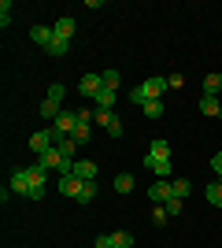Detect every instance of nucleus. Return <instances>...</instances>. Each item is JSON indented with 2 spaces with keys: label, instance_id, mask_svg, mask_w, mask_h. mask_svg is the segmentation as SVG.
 Wrapping results in <instances>:
<instances>
[{
  "label": "nucleus",
  "instance_id": "ddd939ff",
  "mask_svg": "<svg viewBox=\"0 0 222 248\" xmlns=\"http://www.w3.org/2000/svg\"><path fill=\"white\" fill-rule=\"evenodd\" d=\"M37 163L48 167V170H59V163H63V152H59V148H48L44 155H37Z\"/></svg>",
  "mask_w": 222,
  "mask_h": 248
},
{
  "label": "nucleus",
  "instance_id": "f03ea898",
  "mask_svg": "<svg viewBox=\"0 0 222 248\" xmlns=\"http://www.w3.org/2000/svg\"><path fill=\"white\" fill-rule=\"evenodd\" d=\"M78 130V111H59L52 123V141H63V137H74Z\"/></svg>",
  "mask_w": 222,
  "mask_h": 248
},
{
  "label": "nucleus",
  "instance_id": "7ed1b4c3",
  "mask_svg": "<svg viewBox=\"0 0 222 248\" xmlns=\"http://www.w3.org/2000/svg\"><path fill=\"white\" fill-rule=\"evenodd\" d=\"M104 89H107V85H104V74H100V71H89L82 82H78V93H82L85 100H96Z\"/></svg>",
  "mask_w": 222,
  "mask_h": 248
},
{
  "label": "nucleus",
  "instance_id": "7c9ffc66",
  "mask_svg": "<svg viewBox=\"0 0 222 248\" xmlns=\"http://www.w3.org/2000/svg\"><path fill=\"white\" fill-rule=\"evenodd\" d=\"M0 26H4V30L11 26V4L8 0H0Z\"/></svg>",
  "mask_w": 222,
  "mask_h": 248
},
{
  "label": "nucleus",
  "instance_id": "5701e85b",
  "mask_svg": "<svg viewBox=\"0 0 222 248\" xmlns=\"http://www.w3.org/2000/svg\"><path fill=\"white\" fill-rule=\"evenodd\" d=\"M148 155H163V159H170V141H163V137H156V141L148 145Z\"/></svg>",
  "mask_w": 222,
  "mask_h": 248
},
{
  "label": "nucleus",
  "instance_id": "4be33fe9",
  "mask_svg": "<svg viewBox=\"0 0 222 248\" xmlns=\"http://www.w3.org/2000/svg\"><path fill=\"white\" fill-rule=\"evenodd\" d=\"M56 148H59V152H63V159H74V152H78V141H74V137H63V141H56Z\"/></svg>",
  "mask_w": 222,
  "mask_h": 248
},
{
  "label": "nucleus",
  "instance_id": "aec40b11",
  "mask_svg": "<svg viewBox=\"0 0 222 248\" xmlns=\"http://www.w3.org/2000/svg\"><path fill=\"white\" fill-rule=\"evenodd\" d=\"M204 197H207L211 207H222V182H211V186L204 189Z\"/></svg>",
  "mask_w": 222,
  "mask_h": 248
},
{
  "label": "nucleus",
  "instance_id": "412c9836",
  "mask_svg": "<svg viewBox=\"0 0 222 248\" xmlns=\"http://www.w3.org/2000/svg\"><path fill=\"white\" fill-rule=\"evenodd\" d=\"M141 111H145V119H152V123H156V119H163V111H167V108H163V100H148Z\"/></svg>",
  "mask_w": 222,
  "mask_h": 248
},
{
  "label": "nucleus",
  "instance_id": "a211bd4d",
  "mask_svg": "<svg viewBox=\"0 0 222 248\" xmlns=\"http://www.w3.org/2000/svg\"><path fill=\"white\" fill-rule=\"evenodd\" d=\"M67 48H71V41H59V37H52V45L44 48V56H52V60H63Z\"/></svg>",
  "mask_w": 222,
  "mask_h": 248
},
{
  "label": "nucleus",
  "instance_id": "393cba45",
  "mask_svg": "<svg viewBox=\"0 0 222 248\" xmlns=\"http://www.w3.org/2000/svg\"><path fill=\"white\" fill-rule=\"evenodd\" d=\"M93 200H96V182H85V186H82V197H78V200H74V204H93Z\"/></svg>",
  "mask_w": 222,
  "mask_h": 248
},
{
  "label": "nucleus",
  "instance_id": "20e7f679",
  "mask_svg": "<svg viewBox=\"0 0 222 248\" xmlns=\"http://www.w3.org/2000/svg\"><path fill=\"white\" fill-rule=\"evenodd\" d=\"M26 174H30V200H41L44 197V186H48V167H41V163H33V167H26Z\"/></svg>",
  "mask_w": 222,
  "mask_h": 248
},
{
  "label": "nucleus",
  "instance_id": "f8f14e48",
  "mask_svg": "<svg viewBox=\"0 0 222 248\" xmlns=\"http://www.w3.org/2000/svg\"><path fill=\"white\" fill-rule=\"evenodd\" d=\"M30 41H37L41 48H48V45H52V26H44V22H37V26L30 30Z\"/></svg>",
  "mask_w": 222,
  "mask_h": 248
},
{
  "label": "nucleus",
  "instance_id": "473e14b6",
  "mask_svg": "<svg viewBox=\"0 0 222 248\" xmlns=\"http://www.w3.org/2000/svg\"><path fill=\"white\" fill-rule=\"evenodd\" d=\"M167 82H170V89H181V85H185V74H167Z\"/></svg>",
  "mask_w": 222,
  "mask_h": 248
},
{
  "label": "nucleus",
  "instance_id": "bb28decb",
  "mask_svg": "<svg viewBox=\"0 0 222 248\" xmlns=\"http://www.w3.org/2000/svg\"><path fill=\"white\" fill-rule=\"evenodd\" d=\"M56 115H59V104L44 96V104H41V119H48V123H56Z\"/></svg>",
  "mask_w": 222,
  "mask_h": 248
},
{
  "label": "nucleus",
  "instance_id": "b1692460",
  "mask_svg": "<svg viewBox=\"0 0 222 248\" xmlns=\"http://www.w3.org/2000/svg\"><path fill=\"white\" fill-rule=\"evenodd\" d=\"M189 178H178V182H170V197H178V200H185L189 197Z\"/></svg>",
  "mask_w": 222,
  "mask_h": 248
},
{
  "label": "nucleus",
  "instance_id": "dca6fc26",
  "mask_svg": "<svg viewBox=\"0 0 222 248\" xmlns=\"http://www.w3.org/2000/svg\"><path fill=\"white\" fill-rule=\"evenodd\" d=\"M115 193H122V197H130V193H133V174H130V170L115 174Z\"/></svg>",
  "mask_w": 222,
  "mask_h": 248
},
{
  "label": "nucleus",
  "instance_id": "6ab92c4d",
  "mask_svg": "<svg viewBox=\"0 0 222 248\" xmlns=\"http://www.w3.org/2000/svg\"><path fill=\"white\" fill-rule=\"evenodd\" d=\"M111 248H133V233L130 230H115L111 233Z\"/></svg>",
  "mask_w": 222,
  "mask_h": 248
},
{
  "label": "nucleus",
  "instance_id": "2eb2a0df",
  "mask_svg": "<svg viewBox=\"0 0 222 248\" xmlns=\"http://www.w3.org/2000/svg\"><path fill=\"white\" fill-rule=\"evenodd\" d=\"M219 93H222V74L211 71L207 78H204V96H219Z\"/></svg>",
  "mask_w": 222,
  "mask_h": 248
},
{
  "label": "nucleus",
  "instance_id": "f257e3e1",
  "mask_svg": "<svg viewBox=\"0 0 222 248\" xmlns=\"http://www.w3.org/2000/svg\"><path fill=\"white\" fill-rule=\"evenodd\" d=\"M167 89H170V82L163 78V74H156V78H145L137 89H130L126 100H130V104H141V108H145L148 100H159V96L167 93Z\"/></svg>",
  "mask_w": 222,
  "mask_h": 248
},
{
  "label": "nucleus",
  "instance_id": "c756f323",
  "mask_svg": "<svg viewBox=\"0 0 222 248\" xmlns=\"http://www.w3.org/2000/svg\"><path fill=\"white\" fill-rule=\"evenodd\" d=\"M100 74H104V85H107V89H118V82H122V74H118V71H100Z\"/></svg>",
  "mask_w": 222,
  "mask_h": 248
},
{
  "label": "nucleus",
  "instance_id": "72a5a7b5",
  "mask_svg": "<svg viewBox=\"0 0 222 248\" xmlns=\"http://www.w3.org/2000/svg\"><path fill=\"white\" fill-rule=\"evenodd\" d=\"M96 248H111V233H100V237H96Z\"/></svg>",
  "mask_w": 222,
  "mask_h": 248
},
{
  "label": "nucleus",
  "instance_id": "f3484780",
  "mask_svg": "<svg viewBox=\"0 0 222 248\" xmlns=\"http://www.w3.org/2000/svg\"><path fill=\"white\" fill-rule=\"evenodd\" d=\"M115 100H118V89H104V93L96 96V108H104V111H115Z\"/></svg>",
  "mask_w": 222,
  "mask_h": 248
},
{
  "label": "nucleus",
  "instance_id": "2f4dec72",
  "mask_svg": "<svg viewBox=\"0 0 222 248\" xmlns=\"http://www.w3.org/2000/svg\"><path fill=\"white\" fill-rule=\"evenodd\" d=\"M211 170L219 174V182H222V152H215V155H211Z\"/></svg>",
  "mask_w": 222,
  "mask_h": 248
},
{
  "label": "nucleus",
  "instance_id": "a878e982",
  "mask_svg": "<svg viewBox=\"0 0 222 248\" xmlns=\"http://www.w3.org/2000/svg\"><path fill=\"white\" fill-rule=\"evenodd\" d=\"M170 215H167V207L163 204H152V226H167Z\"/></svg>",
  "mask_w": 222,
  "mask_h": 248
},
{
  "label": "nucleus",
  "instance_id": "1a4fd4ad",
  "mask_svg": "<svg viewBox=\"0 0 222 248\" xmlns=\"http://www.w3.org/2000/svg\"><path fill=\"white\" fill-rule=\"evenodd\" d=\"M74 30H78V26H74L71 15H63V19H56V22H52V37H59V41H71Z\"/></svg>",
  "mask_w": 222,
  "mask_h": 248
},
{
  "label": "nucleus",
  "instance_id": "4468645a",
  "mask_svg": "<svg viewBox=\"0 0 222 248\" xmlns=\"http://www.w3.org/2000/svg\"><path fill=\"white\" fill-rule=\"evenodd\" d=\"M200 111L207 115V119H219V115H222V104H219V96H200Z\"/></svg>",
  "mask_w": 222,
  "mask_h": 248
},
{
  "label": "nucleus",
  "instance_id": "39448f33",
  "mask_svg": "<svg viewBox=\"0 0 222 248\" xmlns=\"http://www.w3.org/2000/svg\"><path fill=\"white\" fill-rule=\"evenodd\" d=\"M48 148H56V141H52V130H37V134L30 137V152H33V155H44Z\"/></svg>",
  "mask_w": 222,
  "mask_h": 248
},
{
  "label": "nucleus",
  "instance_id": "9b49d317",
  "mask_svg": "<svg viewBox=\"0 0 222 248\" xmlns=\"http://www.w3.org/2000/svg\"><path fill=\"white\" fill-rule=\"evenodd\" d=\"M74 178H82V182H96V163H93V159H74Z\"/></svg>",
  "mask_w": 222,
  "mask_h": 248
},
{
  "label": "nucleus",
  "instance_id": "423d86ee",
  "mask_svg": "<svg viewBox=\"0 0 222 248\" xmlns=\"http://www.w3.org/2000/svg\"><path fill=\"white\" fill-rule=\"evenodd\" d=\"M82 178H74V174H59V193H63V197H71V200H78L82 197Z\"/></svg>",
  "mask_w": 222,
  "mask_h": 248
},
{
  "label": "nucleus",
  "instance_id": "6e6552de",
  "mask_svg": "<svg viewBox=\"0 0 222 248\" xmlns=\"http://www.w3.org/2000/svg\"><path fill=\"white\" fill-rule=\"evenodd\" d=\"M148 200H152V204H167V200H170V182H167V178H156V182H152Z\"/></svg>",
  "mask_w": 222,
  "mask_h": 248
},
{
  "label": "nucleus",
  "instance_id": "c85d7f7f",
  "mask_svg": "<svg viewBox=\"0 0 222 248\" xmlns=\"http://www.w3.org/2000/svg\"><path fill=\"white\" fill-rule=\"evenodd\" d=\"M163 207H167V215H170V218H178V215H181V207H185V200L170 197V200H167V204H163Z\"/></svg>",
  "mask_w": 222,
  "mask_h": 248
},
{
  "label": "nucleus",
  "instance_id": "0eeeda50",
  "mask_svg": "<svg viewBox=\"0 0 222 248\" xmlns=\"http://www.w3.org/2000/svg\"><path fill=\"white\" fill-rule=\"evenodd\" d=\"M8 189L11 193H22V197H30V174H26V167H19V170H15V174H11V182H8Z\"/></svg>",
  "mask_w": 222,
  "mask_h": 248
},
{
  "label": "nucleus",
  "instance_id": "9d476101",
  "mask_svg": "<svg viewBox=\"0 0 222 248\" xmlns=\"http://www.w3.org/2000/svg\"><path fill=\"white\" fill-rule=\"evenodd\" d=\"M145 167H148L156 178H167V174H170V159H163V155H145Z\"/></svg>",
  "mask_w": 222,
  "mask_h": 248
},
{
  "label": "nucleus",
  "instance_id": "cd10ccee",
  "mask_svg": "<svg viewBox=\"0 0 222 248\" xmlns=\"http://www.w3.org/2000/svg\"><path fill=\"white\" fill-rule=\"evenodd\" d=\"M63 96H67V85H63V82H52V85H48V100H56V104H59Z\"/></svg>",
  "mask_w": 222,
  "mask_h": 248
}]
</instances>
